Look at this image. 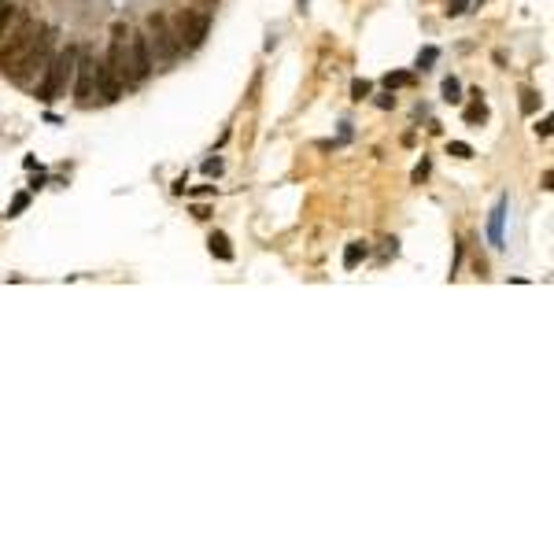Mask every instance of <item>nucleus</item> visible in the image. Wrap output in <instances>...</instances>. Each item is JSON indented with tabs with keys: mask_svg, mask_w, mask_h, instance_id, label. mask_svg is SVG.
<instances>
[{
	"mask_svg": "<svg viewBox=\"0 0 554 554\" xmlns=\"http://www.w3.org/2000/svg\"><path fill=\"white\" fill-rule=\"evenodd\" d=\"M503 218H506V196H499V204L492 211V222H488V237H492L495 248L503 244Z\"/></svg>",
	"mask_w": 554,
	"mask_h": 554,
	"instance_id": "obj_8",
	"label": "nucleus"
},
{
	"mask_svg": "<svg viewBox=\"0 0 554 554\" xmlns=\"http://www.w3.org/2000/svg\"><path fill=\"white\" fill-rule=\"evenodd\" d=\"M425 178H429V159H421V166L414 170V181H425Z\"/></svg>",
	"mask_w": 554,
	"mask_h": 554,
	"instance_id": "obj_22",
	"label": "nucleus"
},
{
	"mask_svg": "<svg viewBox=\"0 0 554 554\" xmlns=\"http://www.w3.org/2000/svg\"><path fill=\"white\" fill-rule=\"evenodd\" d=\"M170 23V34H174V45L178 52L185 56V52H196L204 45L207 30H211V15L207 12H178L174 19H166Z\"/></svg>",
	"mask_w": 554,
	"mask_h": 554,
	"instance_id": "obj_3",
	"label": "nucleus"
},
{
	"mask_svg": "<svg viewBox=\"0 0 554 554\" xmlns=\"http://www.w3.org/2000/svg\"><path fill=\"white\" fill-rule=\"evenodd\" d=\"M370 97V82H351V100H366Z\"/></svg>",
	"mask_w": 554,
	"mask_h": 554,
	"instance_id": "obj_18",
	"label": "nucleus"
},
{
	"mask_svg": "<svg viewBox=\"0 0 554 554\" xmlns=\"http://www.w3.org/2000/svg\"><path fill=\"white\" fill-rule=\"evenodd\" d=\"M536 108H539V93L525 89V93H521V111H525V115H536Z\"/></svg>",
	"mask_w": 554,
	"mask_h": 554,
	"instance_id": "obj_15",
	"label": "nucleus"
},
{
	"mask_svg": "<svg viewBox=\"0 0 554 554\" xmlns=\"http://www.w3.org/2000/svg\"><path fill=\"white\" fill-rule=\"evenodd\" d=\"M470 0H447V15H462Z\"/></svg>",
	"mask_w": 554,
	"mask_h": 554,
	"instance_id": "obj_19",
	"label": "nucleus"
},
{
	"mask_svg": "<svg viewBox=\"0 0 554 554\" xmlns=\"http://www.w3.org/2000/svg\"><path fill=\"white\" fill-rule=\"evenodd\" d=\"M144 37H148V52H152V67H170V63L181 59L166 15H152V19H148V34Z\"/></svg>",
	"mask_w": 554,
	"mask_h": 554,
	"instance_id": "obj_4",
	"label": "nucleus"
},
{
	"mask_svg": "<svg viewBox=\"0 0 554 554\" xmlns=\"http://www.w3.org/2000/svg\"><path fill=\"white\" fill-rule=\"evenodd\" d=\"M443 100H447V104H458V100H462V85H458V78H443Z\"/></svg>",
	"mask_w": 554,
	"mask_h": 554,
	"instance_id": "obj_14",
	"label": "nucleus"
},
{
	"mask_svg": "<svg viewBox=\"0 0 554 554\" xmlns=\"http://www.w3.org/2000/svg\"><path fill=\"white\" fill-rule=\"evenodd\" d=\"M97 74H100V59L93 56L89 48H78V63H74V100L82 108H93L97 104Z\"/></svg>",
	"mask_w": 554,
	"mask_h": 554,
	"instance_id": "obj_5",
	"label": "nucleus"
},
{
	"mask_svg": "<svg viewBox=\"0 0 554 554\" xmlns=\"http://www.w3.org/2000/svg\"><path fill=\"white\" fill-rule=\"evenodd\" d=\"M536 133H539V137H551V119H543V122L536 126Z\"/></svg>",
	"mask_w": 554,
	"mask_h": 554,
	"instance_id": "obj_23",
	"label": "nucleus"
},
{
	"mask_svg": "<svg viewBox=\"0 0 554 554\" xmlns=\"http://www.w3.org/2000/svg\"><path fill=\"white\" fill-rule=\"evenodd\" d=\"M26 204H30V196H26V193H19V196H15V204H12V215H19V211H26Z\"/></svg>",
	"mask_w": 554,
	"mask_h": 554,
	"instance_id": "obj_21",
	"label": "nucleus"
},
{
	"mask_svg": "<svg viewBox=\"0 0 554 554\" xmlns=\"http://www.w3.org/2000/svg\"><path fill=\"white\" fill-rule=\"evenodd\" d=\"M362 259H366V244H362V240L347 244V251H344V266H347V270H355Z\"/></svg>",
	"mask_w": 554,
	"mask_h": 554,
	"instance_id": "obj_11",
	"label": "nucleus"
},
{
	"mask_svg": "<svg viewBox=\"0 0 554 554\" xmlns=\"http://www.w3.org/2000/svg\"><path fill=\"white\" fill-rule=\"evenodd\" d=\"M211 255H215V259H222V262H229L233 259V248H229V237L226 233H211Z\"/></svg>",
	"mask_w": 554,
	"mask_h": 554,
	"instance_id": "obj_9",
	"label": "nucleus"
},
{
	"mask_svg": "<svg viewBox=\"0 0 554 554\" xmlns=\"http://www.w3.org/2000/svg\"><path fill=\"white\" fill-rule=\"evenodd\" d=\"M19 19V8H12V0H0V37H4V30L12 26Z\"/></svg>",
	"mask_w": 554,
	"mask_h": 554,
	"instance_id": "obj_12",
	"label": "nucleus"
},
{
	"mask_svg": "<svg viewBox=\"0 0 554 554\" xmlns=\"http://www.w3.org/2000/svg\"><path fill=\"white\" fill-rule=\"evenodd\" d=\"M74 63H78V45H67L56 59L45 63V82L34 85V97L45 100V104L59 100L63 93H67V85L74 82Z\"/></svg>",
	"mask_w": 554,
	"mask_h": 554,
	"instance_id": "obj_2",
	"label": "nucleus"
},
{
	"mask_svg": "<svg viewBox=\"0 0 554 554\" xmlns=\"http://www.w3.org/2000/svg\"><path fill=\"white\" fill-rule=\"evenodd\" d=\"M385 85H388V89H407V85H414V74L396 70V74H388V78H385Z\"/></svg>",
	"mask_w": 554,
	"mask_h": 554,
	"instance_id": "obj_13",
	"label": "nucleus"
},
{
	"mask_svg": "<svg viewBox=\"0 0 554 554\" xmlns=\"http://www.w3.org/2000/svg\"><path fill=\"white\" fill-rule=\"evenodd\" d=\"M45 37H48V30L41 26L37 19H30V15L19 12V19L4 30V37H0V74L12 78V74L19 70V63H23Z\"/></svg>",
	"mask_w": 554,
	"mask_h": 554,
	"instance_id": "obj_1",
	"label": "nucleus"
},
{
	"mask_svg": "<svg viewBox=\"0 0 554 554\" xmlns=\"http://www.w3.org/2000/svg\"><path fill=\"white\" fill-rule=\"evenodd\" d=\"M436 59H440V48H421L418 52V70H429Z\"/></svg>",
	"mask_w": 554,
	"mask_h": 554,
	"instance_id": "obj_16",
	"label": "nucleus"
},
{
	"mask_svg": "<svg viewBox=\"0 0 554 554\" xmlns=\"http://www.w3.org/2000/svg\"><path fill=\"white\" fill-rule=\"evenodd\" d=\"M451 155H455V159H473V148L466 144V141H451Z\"/></svg>",
	"mask_w": 554,
	"mask_h": 554,
	"instance_id": "obj_17",
	"label": "nucleus"
},
{
	"mask_svg": "<svg viewBox=\"0 0 554 554\" xmlns=\"http://www.w3.org/2000/svg\"><path fill=\"white\" fill-rule=\"evenodd\" d=\"M470 97H473V104L466 108V122H470V126H477V122H484V119H488V108H484L481 93H470Z\"/></svg>",
	"mask_w": 554,
	"mask_h": 554,
	"instance_id": "obj_10",
	"label": "nucleus"
},
{
	"mask_svg": "<svg viewBox=\"0 0 554 554\" xmlns=\"http://www.w3.org/2000/svg\"><path fill=\"white\" fill-rule=\"evenodd\" d=\"M48 48H52V30H48V37L41 41V45L30 52L23 63H19V70L12 74V82H15V85H30V82H34V74L45 70V63H48Z\"/></svg>",
	"mask_w": 554,
	"mask_h": 554,
	"instance_id": "obj_7",
	"label": "nucleus"
},
{
	"mask_svg": "<svg viewBox=\"0 0 554 554\" xmlns=\"http://www.w3.org/2000/svg\"><path fill=\"white\" fill-rule=\"evenodd\" d=\"M126 67H130V85H141L152 74V52H148L144 34H130L126 41Z\"/></svg>",
	"mask_w": 554,
	"mask_h": 554,
	"instance_id": "obj_6",
	"label": "nucleus"
},
{
	"mask_svg": "<svg viewBox=\"0 0 554 554\" xmlns=\"http://www.w3.org/2000/svg\"><path fill=\"white\" fill-rule=\"evenodd\" d=\"M204 174H207V178L222 174V159H207V163H204Z\"/></svg>",
	"mask_w": 554,
	"mask_h": 554,
	"instance_id": "obj_20",
	"label": "nucleus"
}]
</instances>
